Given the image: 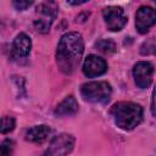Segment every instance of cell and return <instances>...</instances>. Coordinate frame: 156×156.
<instances>
[{"label":"cell","instance_id":"6da1fadb","mask_svg":"<svg viewBox=\"0 0 156 156\" xmlns=\"http://www.w3.org/2000/svg\"><path fill=\"white\" fill-rule=\"evenodd\" d=\"M84 52V41L79 33L68 32L58 41L56 50V62L61 72L72 74L78 67Z\"/></svg>","mask_w":156,"mask_h":156},{"label":"cell","instance_id":"7a4b0ae2","mask_svg":"<svg viewBox=\"0 0 156 156\" xmlns=\"http://www.w3.org/2000/svg\"><path fill=\"white\" fill-rule=\"evenodd\" d=\"M111 115L117 127L123 130H132L143 119V107L130 101H121L112 106Z\"/></svg>","mask_w":156,"mask_h":156},{"label":"cell","instance_id":"3957f363","mask_svg":"<svg viewBox=\"0 0 156 156\" xmlns=\"http://www.w3.org/2000/svg\"><path fill=\"white\" fill-rule=\"evenodd\" d=\"M112 89L107 82H88L80 87L82 98L89 102H107Z\"/></svg>","mask_w":156,"mask_h":156},{"label":"cell","instance_id":"277c9868","mask_svg":"<svg viewBox=\"0 0 156 156\" xmlns=\"http://www.w3.org/2000/svg\"><path fill=\"white\" fill-rule=\"evenodd\" d=\"M38 13L39 17L34 21V27L39 33H48L50 30V27L56 18L57 15V5L52 1L43 2L38 6Z\"/></svg>","mask_w":156,"mask_h":156},{"label":"cell","instance_id":"5b68a950","mask_svg":"<svg viewBox=\"0 0 156 156\" xmlns=\"http://www.w3.org/2000/svg\"><path fill=\"white\" fill-rule=\"evenodd\" d=\"M74 147V136L72 134H60L55 136L43 156H66Z\"/></svg>","mask_w":156,"mask_h":156},{"label":"cell","instance_id":"8992f818","mask_svg":"<svg viewBox=\"0 0 156 156\" xmlns=\"http://www.w3.org/2000/svg\"><path fill=\"white\" fill-rule=\"evenodd\" d=\"M102 17L105 20L107 29L111 32L121 30L127 23V16L124 15V10L119 6H107L102 10Z\"/></svg>","mask_w":156,"mask_h":156},{"label":"cell","instance_id":"52a82bcc","mask_svg":"<svg viewBox=\"0 0 156 156\" xmlns=\"http://www.w3.org/2000/svg\"><path fill=\"white\" fill-rule=\"evenodd\" d=\"M154 65L147 61H139L133 67V78L135 84L140 89H146L150 87L154 76Z\"/></svg>","mask_w":156,"mask_h":156},{"label":"cell","instance_id":"ba28073f","mask_svg":"<svg viewBox=\"0 0 156 156\" xmlns=\"http://www.w3.org/2000/svg\"><path fill=\"white\" fill-rule=\"evenodd\" d=\"M156 24V10L150 6H140L135 13V28L140 34H145Z\"/></svg>","mask_w":156,"mask_h":156},{"label":"cell","instance_id":"9c48e42d","mask_svg":"<svg viewBox=\"0 0 156 156\" xmlns=\"http://www.w3.org/2000/svg\"><path fill=\"white\" fill-rule=\"evenodd\" d=\"M107 71L106 61L98 55H88L83 62V73L88 78H95L102 76Z\"/></svg>","mask_w":156,"mask_h":156},{"label":"cell","instance_id":"30bf717a","mask_svg":"<svg viewBox=\"0 0 156 156\" xmlns=\"http://www.w3.org/2000/svg\"><path fill=\"white\" fill-rule=\"evenodd\" d=\"M32 49L30 38L26 33H20L16 35L12 43V52L17 57H26L29 55Z\"/></svg>","mask_w":156,"mask_h":156},{"label":"cell","instance_id":"8fae6325","mask_svg":"<svg viewBox=\"0 0 156 156\" xmlns=\"http://www.w3.org/2000/svg\"><path fill=\"white\" fill-rule=\"evenodd\" d=\"M51 133V129L49 126L46 124H39V126H34L32 128H29L26 132V140L32 141V143H43L44 140H46V138L49 136V134Z\"/></svg>","mask_w":156,"mask_h":156},{"label":"cell","instance_id":"7c38bea8","mask_svg":"<svg viewBox=\"0 0 156 156\" xmlns=\"http://www.w3.org/2000/svg\"><path fill=\"white\" fill-rule=\"evenodd\" d=\"M78 111V102L76 100L74 96L69 95V96H66L55 108V115L56 116H71V115H74L76 112Z\"/></svg>","mask_w":156,"mask_h":156},{"label":"cell","instance_id":"4fadbf2b","mask_svg":"<svg viewBox=\"0 0 156 156\" xmlns=\"http://www.w3.org/2000/svg\"><path fill=\"white\" fill-rule=\"evenodd\" d=\"M95 46L99 49V51L105 54H111L116 51V43L111 39H101L95 44Z\"/></svg>","mask_w":156,"mask_h":156},{"label":"cell","instance_id":"5bb4252c","mask_svg":"<svg viewBox=\"0 0 156 156\" xmlns=\"http://www.w3.org/2000/svg\"><path fill=\"white\" fill-rule=\"evenodd\" d=\"M15 126H16V121H15L13 117L4 116V117L1 118V128H0V130H1L2 134H6V133L13 130Z\"/></svg>","mask_w":156,"mask_h":156},{"label":"cell","instance_id":"9a60e30c","mask_svg":"<svg viewBox=\"0 0 156 156\" xmlns=\"http://www.w3.org/2000/svg\"><path fill=\"white\" fill-rule=\"evenodd\" d=\"M13 150V141L10 139H6L1 143L0 146V156H11Z\"/></svg>","mask_w":156,"mask_h":156},{"label":"cell","instance_id":"2e32d148","mask_svg":"<svg viewBox=\"0 0 156 156\" xmlns=\"http://www.w3.org/2000/svg\"><path fill=\"white\" fill-rule=\"evenodd\" d=\"M140 52L143 55H150V54H156V44L152 40L144 41V44L140 48Z\"/></svg>","mask_w":156,"mask_h":156},{"label":"cell","instance_id":"e0dca14e","mask_svg":"<svg viewBox=\"0 0 156 156\" xmlns=\"http://www.w3.org/2000/svg\"><path fill=\"white\" fill-rule=\"evenodd\" d=\"M12 5H13V6H15L17 10L23 11V10L28 9L29 6H32V5H33V1H26V0H15V1L12 2Z\"/></svg>","mask_w":156,"mask_h":156},{"label":"cell","instance_id":"ac0fdd59","mask_svg":"<svg viewBox=\"0 0 156 156\" xmlns=\"http://www.w3.org/2000/svg\"><path fill=\"white\" fill-rule=\"evenodd\" d=\"M151 113L154 117H156V87L154 88L151 96Z\"/></svg>","mask_w":156,"mask_h":156},{"label":"cell","instance_id":"d6986e66","mask_svg":"<svg viewBox=\"0 0 156 156\" xmlns=\"http://www.w3.org/2000/svg\"><path fill=\"white\" fill-rule=\"evenodd\" d=\"M87 1L84 0V1H68V4H71V5H80V4H85Z\"/></svg>","mask_w":156,"mask_h":156}]
</instances>
